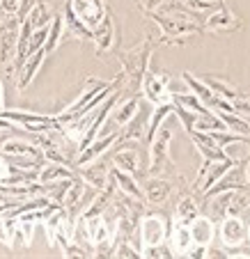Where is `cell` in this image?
<instances>
[{
	"label": "cell",
	"mask_w": 250,
	"mask_h": 259,
	"mask_svg": "<svg viewBox=\"0 0 250 259\" xmlns=\"http://www.w3.org/2000/svg\"><path fill=\"white\" fill-rule=\"evenodd\" d=\"M202 80H204L206 85H209V90L216 97H221V99H225V101H230V103H234L236 99L241 97V92L234 88V85L230 83L227 78H221V76H211V73H206V76H200Z\"/></svg>",
	"instance_id": "d4e9b609"
},
{
	"label": "cell",
	"mask_w": 250,
	"mask_h": 259,
	"mask_svg": "<svg viewBox=\"0 0 250 259\" xmlns=\"http://www.w3.org/2000/svg\"><path fill=\"white\" fill-rule=\"evenodd\" d=\"M74 177H78V170L71 165H64V163H58V161H46L44 165L39 167V181L41 186L46 184H55V181H71Z\"/></svg>",
	"instance_id": "d6986e66"
},
{
	"label": "cell",
	"mask_w": 250,
	"mask_h": 259,
	"mask_svg": "<svg viewBox=\"0 0 250 259\" xmlns=\"http://www.w3.org/2000/svg\"><path fill=\"white\" fill-rule=\"evenodd\" d=\"M110 177H113L115 186H117L119 193H124V195L133 197V200L145 202V193H142V186L138 184L136 175H129V172L119 170V167H113V170H110Z\"/></svg>",
	"instance_id": "cb8c5ba5"
},
{
	"label": "cell",
	"mask_w": 250,
	"mask_h": 259,
	"mask_svg": "<svg viewBox=\"0 0 250 259\" xmlns=\"http://www.w3.org/2000/svg\"><path fill=\"white\" fill-rule=\"evenodd\" d=\"M214 3H216V5H225V0H214Z\"/></svg>",
	"instance_id": "d590c367"
},
{
	"label": "cell",
	"mask_w": 250,
	"mask_h": 259,
	"mask_svg": "<svg viewBox=\"0 0 250 259\" xmlns=\"http://www.w3.org/2000/svg\"><path fill=\"white\" fill-rule=\"evenodd\" d=\"M140 92L149 103L158 106V103H163V101H172V94L179 92V90H177V80L172 78L170 73H165V71H161V73L147 71L145 73V78H142Z\"/></svg>",
	"instance_id": "ba28073f"
},
{
	"label": "cell",
	"mask_w": 250,
	"mask_h": 259,
	"mask_svg": "<svg viewBox=\"0 0 250 259\" xmlns=\"http://www.w3.org/2000/svg\"><path fill=\"white\" fill-rule=\"evenodd\" d=\"M202 213V202H197L195 193H186L177 200L175 211H172V223H186L191 225L193 220Z\"/></svg>",
	"instance_id": "ffe728a7"
},
{
	"label": "cell",
	"mask_w": 250,
	"mask_h": 259,
	"mask_svg": "<svg viewBox=\"0 0 250 259\" xmlns=\"http://www.w3.org/2000/svg\"><path fill=\"white\" fill-rule=\"evenodd\" d=\"M216 223L211 220V215H204L200 213L195 220L191 223V234H193V243L195 245H204V248H209L211 241H214V236H216Z\"/></svg>",
	"instance_id": "603a6c76"
},
{
	"label": "cell",
	"mask_w": 250,
	"mask_h": 259,
	"mask_svg": "<svg viewBox=\"0 0 250 259\" xmlns=\"http://www.w3.org/2000/svg\"><path fill=\"white\" fill-rule=\"evenodd\" d=\"M110 7L106 0H67L64 3V30L76 39L92 41L94 30L101 25Z\"/></svg>",
	"instance_id": "6da1fadb"
},
{
	"label": "cell",
	"mask_w": 250,
	"mask_h": 259,
	"mask_svg": "<svg viewBox=\"0 0 250 259\" xmlns=\"http://www.w3.org/2000/svg\"><path fill=\"white\" fill-rule=\"evenodd\" d=\"M170 145H172V131L168 126H161L158 133L149 142V167L147 172L154 177H161L163 172H172V156H170Z\"/></svg>",
	"instance_id": "52a82bcc"
},
{
	"label": "cell",
	"mask_w": 250,
	"mask_h": 259,
	"mask_svg": "<svg viewBox=\"0 0 250 259\" xmlns=\"http://www.w3.org/2000/svg\"><path fill=\"white\" fill-rule=\"evenodd\" d=\"M0 152L5 154L14 165L23 167V170H39L46 163V156L41 152V147L37 142L28 140H5L0 145Z\"/></svg>",
	"instance_id": "5b68a950"
},
{
	"label": "cell",
	"mask_w": 250,
	"mask_h": 259,
	"mask_svg": "<svg viewBox=\"0 0 250 259\" xmlns=\"http://www.w3.org/2000/svg\"><path fill=\"white\" fill-rule=\"evenodd\" d=\"M117 152H113L110 163L113 167L129 172V175H138L140 172V152H138L136 142H117Z\"/></svg>",
	"instance_id": "2e32d148"
},
{
	"label": "cell",
	"mask_w": 250,
	"mask_h": 259,
	"mask_svg": "<svg viewBox=\"0 0 250 259\" xmlns=\"http://www.w3.org/2000/svg\"><path fill=\"white\" fill-rule=\"evenodd\" d=\"M170 115H175V101H163V103H158V106H154L152 117H149V126H147V138H145V140L152 142V138L156 136L158 128L165 124V119L170 117Z\"/></svg>",
	"instance_id": "4316f807"
},
{
	"label": "cell",
	"mask_w": 250,
	"mask_h": 259,
	"mask_svg": "<svg viewBox=\"0 0 250 259\" xmlns=\"http://www.w3.org/2000/svg\"><path fill=\"white\" fill-rule=\"evenodd\" d=\"M188 138L193 140V147H195L197 154L202 156V163L227 158L225 149H223L221 145H216V140L209 136V131H188Z\"/></svg>",
	"instance_id": "9a60e30c"
},
{
	"label": "cell",
	"mask_w": 250,
	"mask_h": 259,
	"mask_svg": "<svg viewBox=\"0 0 250 259\" xmlns=\"http://www.w3.org/2000/svg\"><path fill=\"white\" fill-rule=\"evenodd\" d=\"M172 218L165 211H145L138 225V245H140V257L145 250L158 248V245L168 243V234H170Z\"/></svg>",
	"instance_id": "277c9868"
},
{
	"label": "cell",
	"mask_w": 250,
	"mask_h": 259,
	"mask_svg": "<svg viewBox=\"0 0 250 259\" xmlns=\"http://www.w3.org/2000/svg\"><path fill=\"white\" fill-rule=\"evenodd\" d=\"M147 16L154 23H158V28H161L158 44H165V46H179L186 39H191L193 34L204 32V25L200 23V19H193V14H188V12L156 10V12H149Z\"/></svg>",
	"instance_id": "7a4b0ae2"
},
{
	"label": "cell",
	"mask_w": 250,
	"mask_h": 259,
	"mask_svg": "<svg viewBox=\"0 0 250 259\" xmlns=\"http://www.w3.org/2000/svg\"><path fill=\"white\" fill-rule=\"evenodd\" d=\"M152 49H154V39L145 37L140 44H136L133 49H119L117 51V60L122 62V71L127 73V83L129 90H140L142 88V78L149 71V58H152Z\"/></svg>",
	"instance_id": "3957f363"
},
{
	"label": "cell",
	"mask_w": 250,
	"mask_h": 259,
	"mask_svg": "<svg viewBox=\"0 0 250 259\" xmlns=\"http://www.w3.org/2000/svg\"><path fill=\"white\" fill-rule=\"evenodd\" d=\"M5 110V90H3V83H0V113Z\"/></svg>",
	"instance_id": "836d02e7"
},
{
	"label": "cell",
	"mask_w": 250,
	"mask_h": 259,
	"mask_svg": "<svg viewBox=\"0 0 250 259\" xmlns=\"http://www.w3.org/2000/svg\"><path fill=\"white\" fill-rule=\"evenodd\" d=\"M133 3H136V5H140V0H133Z\"/></svg>",
	"instance_id": "74e56055"
},
{
	"label": "cell",
	"mask_w": 250,
	"mask_h": 259,
	"mask_svg": "<svg viewBox=\"0 0 250 259\" xmlns=\"http://www.w3.org/2000/svg\"><path fill=\"white\" fill-rule=\"evenodd\" d=\"M37 3V0H21V5H19V12H16V19L23 23L25 21V16H28V12L32 10V5Z\"/></svg>",
	"instance_id": "d6a6232c"
},
{
	"label": "cell",
	"mask_w": 250,
	"mask_h": 259,
	"mask_svg": "<svg viewBox=\"0 0 250 259\" xmlns=\"http://www.w3.org/2000/svg\"><path fill=\"white\" fill-rule=\"evenodd\" d=\"M142 193H145V202L149 206H163L175 193V184L163 179V177L149 175L145 179V184H142Z\"/></svg>",
	"instance_id": "5bb4252c"
},
{
	"label": "cell",
	"mask_w": 250,
	"mask_h": 259,
	"mask_svg": "<svg viewBox=\"0 0 250 259\" xmlns=\"http://www.w3.org/2000/svg\"><path fill=\"white\" fill-rule=\"evenodd\" d=\"M232 106H234V113L243 115V117H245V115H250V94H241V97L236 99Z\"/></svg>",
	"instance_id": "4dcf8cb0"
},
{
	"label": "cell",
	"mask_w": 250,
	"mask_h": 259,
	"mask_svg": "<svg viewBox=\"0 0 250 259\" xmlns=\"http://www.w3.org/2000/svg\"><path fill=\"white\" fill-rule=\"evenodd\" d=\"M204 32L211 34H232V32H239L243 28V21L234 14L227 5H218L214 12H209L204 19Z\"/></svg>",
	"instance_id": "8fae6325"
},
{
	"label": "cell",
	"mask_w": 250,
	"mask_h": 259,
	"mask_svg": "<svg viewBox=\"0 0 250 259\" xmlns=\"http://www.w3.org/2000/svg\"><path fill=\"white\" fill-rule=\"evenodd\" d=\"M154 103H149L147 99L142 97L140 103H138V110L129 124H124L119 128V140L117 142H140L147 138V126H149V117H152Z\"/></svg>",
	"instance_id": "9c48e42d"
},
{
	"label": "cell",
	"mask_w": 250,
	"mask_h": 259,
	"mask_svg": "<svg viewBox=\"0 0 250 259\" xmlns=\"http://www.w3.org/2000/svg\"><path fill=\"white\" fill-rule=\"evenodd\" d=\"M168 245H170V252L175 257H186L188 250L195 245L193 243L191 225H186V223H172L170 234H168Z\"/></svg>",
	"instance_id": "e0dca14e"
},
{
	"label": "cell",
	"mask_w": 250,
	"mask_h": 259,
	"mask_svg": "<svg viewBox=\"0 0 250 259\" xmlns=\"http://www.w3.org/2000/svg\"><path fill=\"white\" fill-rule=\"evenodd\" d=\"M248 243H250V223H248Z\"/></svg>",
	"instance_id": "8d00e7d4"
},
{
	"label": "cell",
	"mask_w": 250,
	"mask_h": 259,
	"mask_svg": "<svg viewBox=\"0 0 250 259\" xmlns=\"http://www.w3.org/2000/svg\"><path fill=\"white\" fill-rule=\"evenodd\" d=\"M216 236L227 250H241L248 243V223L241 215H225L221 218Z\"/></svg>",
	"instance_id": "30bf717a"
},
{
	"label": "cell",
	"mask_w": 250,
	"mask_h": 259,
	"mask_svg": "<svg viewBox=\"0 0 250 259\" xmlns=\"http://www.w3.org/2000/svg\"><path fill=\"white\" fill-rule=\"evenodd\" d=\"M110 170H113V163L103 161V158H97V161H92L90 165L78 167V175L88 181L90 186H94V188H99V191H101V188L108 186Z\"/></svg>",
	"instance_id": "ac0fdd59"
},
{
	"label": "cell",
	"mask_w": 250,
	"mask_h": 259,
	"mask_svg": "<svg viewBox=\"0 0 250 259\" xmlns=\"http://www.w3.org/2000/svg\"><path fill=\"white\" fill-rule=\"evenodd\" d=\"M46 55H49L46 49H39V51H34L32 55H28V60L23 62V67H21V71H19V78H16V90H19V92H23V90L34 80L37 71H39L41 64H44Z\"/></svg>",
	"instance_id": "7402d4cb"
},
{
	"label": "cell",
	"mask_w": 250,
	"mask_h": 259,
	"mask_svg": "<svg viewBox=\"0 0 250 259\" xmlns=\"http://www.w3.org/2000/svg\"><path fill=\"white\" fill-rule=\"evenodd\" d=\"M245 177H248V186H250V158L245 161Z\"/></svg>",
	"instance_id": "e575fe53"
},
{
	"label": "cell",
	"mask_w": 250,
	"mask_h": 259,
	"mask_svg": "<svg viewBox=\"0 0 250 259\" xmlns=\"http://www.w3.org/2000/svg\"><path fill=\"white\" fill-rule=\"evenodd\" d=\"M64 34H67V30H64V16L62 14H55L53 21H51V28H49V39H46V53H53L55 49H58L60 44H62Z\"/></svg>",
	"instance_id": "f546056e"
},
{
	"label": "cell",
	"mask_w": 250,
	"mask_h": 259,
	"mask_svg": "<svg viewBox=\"0 0 250 259\" xmlns=\"http://www.w3.org/2000/svg\"><path fill=\"white\" fill-rule=\"evenodd\" d=\"M216 7L218 5L214 0H172V3H168V12H172V10L188 12V14H193L195 19L206 14V12H214Z\"/></svg>",
	"instance_id": "484cf974"
},
{
	"label": "cell",
	"mask_w": 250,
	"mask_h": 259,
	"mask_svg": "<svg viewBox=\"0 0 250 259\" xmlns=\"http://www.w3.org/2000/svg\"><path fill=\"white\" fill-rule=\"evenodd\" d=\"M117 140H119V128H115V131H110V133H103V136H97L88 147H83L78 152V156H76V161H74V167L78 170V167L90 165L92 161L101 158L103 152H108L113 145H117Z\"/></svg>",
	"instance_id": "7c38bea8"
},
{
	"label": "cell",
	"mask_w": 250,
	"mask_h": 259,
	"mask_svg": "<svg viewBox=\"0 0 250 259\" xmlns=\"http://www.w3.org/2000/svg\"><path fill=\"white\" fill-rule=\"evenodd\" d=\"M140 94H133V97H129L127 101H122V103H117V110L113 113V124L115 126H119L122 128L124 124H129V119L136 115V110H138V103H140Z\"/></svg>",
	"instance_id": "f1b7e54d"
},
{
	"label": "cell",
	"mask_w": 250,
	"mask_h": 259,
	"mask_svg": "<svg viewBox=\"0 0 250 259\" xmlns=\"http://www.w3.org/2000/svg\"><path fill=\"white\" fill-rule=\"evenodd\" d=\"M115 34H117V30H115V19H113V12L108 10L106 19L101 21V25H99V28L94 30V34H92L94 49H97V53H99V55L113 49V44H115Z\"/></svg>",
	"instance_id": "44dd1931"
},
{
	"label": "cell",
	"mask_w": 250,
	"mask_h": 259,
	"mask_svg": "<svg viewBox=\"0 0 250 259\" xmlns=\"http://www.w3.org/2000/svg\"><path fill=\"white\" fill-rule=\"evenodd\" d=\"M163 3H168V0H140V10L145 12V14H149V12H156V10H161V5Z\"/></svg>",
	"instance_id": "1f68e13d"
},
{
	"label": "cell",
	"mask_w": 250,
	"mask_h": 259,
	"mask_svg": "<svg viewBox=\"0 0 250 259\" xmlns=\"http://www.w3.org/2000/svg\"><path fill=\"white\" fill-rule=\"evenodd\" d=\"M53 12H51V7L46 5L44 0H37L32 5V10L28 12V16H25L23 23H28L32 30H39V28H46V25H51V21H53Z\"/></svg>",
	"instance_id": "83f0119b"
},
{
	"label": "cell",
	"mask_w": 250,
	"mask_h": 259,
	"mask_svg": "<svg viewBox=\"0 0 250 259\" xmlns=\"http://www.w3.org/2000/svg\"><path fill=\"white\" fill-rule=\"evenodd\" d=\"M202 206L211 209V218H225V215H241L250 209V186L234 188V191L218 193L214 202H204Z\"/></svg>",
	"instance_id": "8992f818"
},
{
	"label": "cell",
	"mask_w": 250,
	"mask_h": 259,
	"mask_svg": "<svg viewBox=\"0 0 250 259\" xmlns=\"http://www.w3.org/2000/svg\"><path fill=\"white\" fill-rule=\"evenodd\" d=\"M19 32H21V21L16 16H7L0 23V64H7L10 60L14 62Z\"/></svg>",
	"instance_id": "4fadbf2b"
}]
</instances>
